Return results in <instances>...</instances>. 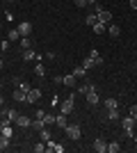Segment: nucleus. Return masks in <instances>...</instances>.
Returning <instances> with one entry per match:
<instances>
[{
	"mask_svg": "<svg viewBox=\"0 0 137 153\" xmlns=\"http://www.w3.org/2000/svg\"><path fill=\"white\" fill-rule=\"evenodd\" d=\"M30 46H32V41H30V37H21V48H23V51H27Z\"/></svg>",
	"mask_w": 137,
	"mask_h": 153,
	"instance_id": "obj_26",
	"label": "nucleus"
},
{
	"mask_svg": "<svg viewBox=\"0 0 137 153\" xmlns=\"http://www.w3.org/2000/svg\"><path fill=\"white\" fill-rule=\"evenodd\" d=\"M7 146H9V137H5V135H0V151H5Z\"/></svg>",
	"mask_w": 137,
	"mask_h": 153,
	"instance_id": "obj_30",
	"label": "nucleus"
},
{
	"mask_svg": "<svg viewBox=\"0 0 137 153\" xmlns=\"http://www.w3.org/2000/svg\"><path fill=\"white\" fill-rule=\"evenodd\" d=\"M135 128H137V119H135Z\"/></svg>",
	"mask_w": 137,
	"mask_h": 153,
	"instance_id": "obj_47",
	"label": "nucleus"
},
{
	"mask_svg": "<svg viewBox=\"0 0 137 153\" xmlns=\"http://www.w3.org/2000/svg\"><path fill=\"white\" fill-rule=\"evenodd\" d=\"M34 76H37V78H44V76H46L44 64H37V66H34Z\"/></svg>",
	"mask_w": 137,
	"mask_h": 153,
	"instance_id": "obj_24",
	"label": "nucleus"
},
{
	"mask_svg": "<svg viewBox=\"0 0 137 153\" xmlns=\"http://www.w3.org/2000/svg\"><path fill=\"white\" fill-rule=\"evenodd\" d=\"M2 103H5V98H2V96H0V108H2Z\"/></svg>",
	"mask_w": 137,
	"mask_h": 153,
	"instance_id": "obj_44",
	"label": "nucleus"
},
{
	"mask_svg": "<svg viewBox=\"0 0 137 153\" xmlns=\"http://www.w3.org/2000/svg\"><path fill=\"white\" fill-rule=\"evenodd\" d=\"M91 89H94V85H91V82H85L78 91H80V94H87V91H91Z\"/></svg>",
	"mask_w": 137,
	"mask_h": 153,
	"instance_id": "obj_32",
	"label": "nucleus"
},
{
	"mask_svg": "<svg viewBox=\"0 0 137 153\" xmlns=\"http://www.w3.org/2000/svg\"><path fill=\"white\" fill-rule=\"evenodd\" d=\"M30 123H32V121H30V117H25V114H19V119H16V126H19V128H27Z\"/></svg>",
	"mask_w": 137,
	"mask_h": 153,
	"instance_id": "obj_11",
	"label": "nucleus"
},
{
	"mask_svg": "<svg viewBox=\"0 0 137 153\" xmlns=\"http://www.w3.org/2000/svg\"><path fill=\"white\" fill-rule=\"evenodd\" d=\"M124 130H135V119L133 117H126L124 119Z\"/></svg>",
	"mask_w": 137,
	"mask_h": 153,
	"instance_id": "obj_16",
	"label": "nucleus"
},
{
	"mask_svg": "<svg viewBox=\"0 0 137 153\" xmlns=\"http://www.w3.org/2000/svg\"><path fill=\"white\" fill-rule=\"evenodd\" d=\"M41 140H44V142H50V133H48L46 128H44V130H41Z\"/></svg>",
	"mask_w": 137,
	"mask_h": 153,
	"instance_id": "obj_34",
	"label": "nucleus"
},
{
	"mask_svg": "<svg viewBox=\"0 0 137 153\" xmlns=\"http://www.w3.org/2000/svg\"><path fill=\"white\" fill-rule=\"evenodd\" d=\"M73 105H76V94H69L64 101L59 103V112H62V114H71V112H73Z\"/></svg>",
	"mask_w": 137,
	"mask_h": 153,
	"instance_id": "obj_1",
	"label": "nucleus"
},
{
	"mask_svg": "<svg viewBox=\"0 0 137 153\" xmlns=\"http://www.w3.org/2000/svg\"><path fill=\"white\" fill-rule=\"evenodd\" d=\"M135 76H137V71H135Z\"/></svg>",
	"mask_w": 137,
	"mask_h": 153,
	"instance_id": "obj_50",
	"label": "nucleus"
},
{
	"mask_svg": "<svg viewBox=\"0 0 137 153\" xmlns=\"http://www.w3.org/2000/svg\"><path fill=\"white\" fill-rule=\"evenodd\" d=\"M0 89H2V82H0Z\"/></svg>",
	"mask_w": 137,
	"mask_h": 153,
	"instance_id": "obj_49",
	"label": "nucleus"
},
{
	"mask_svg": "<svg viewBox=\"0 0 137 153\" xmlns=\"http://www.w3.org/2000/svg\"><path fill=\"white\" fill-rule=\"evenodd\" d=\"M128 117H133V119H137V105H133V108H130V114H128Z\"/></svg>",
	"mask_w": 137,
	"mask_h": 153,
	"instance_id": "obj_37",
	"label": "nucleus"
},
{
	"mask_svg": "<svg viewBox=\"0 0 137 153\" xmlns=\"http://www.w3.org/2000/svg\"><path fill=\"white\" fill-rule=\"evenodd\" d=\"M5 117L9 121H16V119H19V112H16V110H5Z\"/></svg>",
	"mask_w": 137,
	"mask_h": 153,
	"instance_id": "obj_23",
	"label": "nucleus"
},
{
	"mask_svg": "<svg viewBox=\"0 0 137 153\" xmlns=\"http://www.w3.org/2000/svg\"><path fill=\"white\" fill-rule=\"evenodd\" d=\"M14 101H19V103L27 101V91H23L21 87H19V89H14Z\"/></svg>",
	"mask_w": 137,
	"mask_h": 153,
	"instance_id": "obj_10",
	"label": "nucleus"
},
{
	"mask_svg": "<svg viewBox=\"0 0 137 153\" xmlns=\"http://www.w3.org/2000/svg\"><path fill=\"white\" fill-rule=\"evenodd\" d=\"M91 27H94V32H96V34H103V32H105V23H101V21H98V23H94Z\"/></svg>",
	"mask_w": 137,
	"mask_h": 153,
	"instance_id": "obj_25",
	"label": "nucleus"
},
{
	"mask_svg": "<svg viewBox=\"0 0 137 153\" xmlns=\"http://www.w3.org/2000/svg\"><path fill=\"white\" fill-rule=\"evenodd\" d=\"M0 135H5V137H9V140H12L14 137V128H12V123H9V126H2V133Z\"/></svg>",
	"mask_w": 137,
	"mask_h": 153,
	"instance_id": "obj_21",
	"label": "nucleus"
},
{
	"mask_svg": "<svg viewBox=\"0 0 137 153\" xmlns=\"http://www.w3.org/2000/svg\"><path fill=\"white\" fill-rule=\"evenodd\" d=\"M73 2H76V7H85L87 5V0H73Z\"/></svg>",
	"mask_w": 137,
	"mask_h": 153,
	"instance_id": "obj_39",
	"label": "nucleus"
},
{
	"mask_svg": "<svg viewBox=\"0 0 137 153\" xmlns=\"http://www.w3.org/2000/svg\"><path fill=\"white\" fill-rule=\"evenodd\" d=\"M107 119H110V121H119V119H121L119 110L117 108H114V110H107Z\"/></svg>",
	"mask_w": 137,
	"mask_h": 153,
	"instance_id": "obj_17",
	"label": "nucleus"
},
{
	"mask_svg": "<svg viewBox=\"0 0 137 153\" xmlns=\"http://www.w3.org/2000/svg\"><path fill=\"white\" fill-rule=\"evenodd\" d=\"M96 16H98L101 23H105V25H110V23H112V12H110V9H103V7L96 5Z\"/></svg>",
	"mask_w": 137,
	"mask_h": 153,
	"instance_id": "obj_2",
	"label": "nucleus"
},
{
	"mask_svg": "<svg viewBox=\"0 0 137 153\" xmlns=\"http://www.w3.org/2000/svg\"><path fill=\"white\" fill-rule=\"evenodd\" d=\"M53 82H55V85H62V82H64V76H55V78H53Z\"/></svg>",
	"mask_w": 137,
	"mask_h": 153,
	"instance_id": "obj_36",
	"label": "nucleus"
},
{
	"mask_svg": "<svg viewBox=\"0 0 137 153\" xmlns=\"http://www.w3.org/2000/svg\"><path fill=\"white\" fill-rule=\"evenodd\" d=\"M0 51H2V48H0Z\"/></svg>",
	"mask_w": 137,
	"mask_h": 153,
	"instance_id": "obj_51",
	"label": "nucleus"
},
{
	"mask_svg": "<svg viewBox=\"0 0 137 153\" xmlns=\"http://www.w3.org/2000/svg\"><path fill=\"white\" fill-rule=\"evenodd\" d=\"M0 133H2V123H0Z\"/></svg>",
	"mask_w": 137,
	"mask_h": 153,
	"instance_id": "obj_46",
	"label": "nucleus"
},
{
	"mask_svg": "<svg viewBox=\"0 0 137 153\" xmlns=\"http://www.w3.org/2000/svg\"><path fill=\"white\" fill-rule=\"evenodd\" d=\"M30 126H32V128H34V130H39V133H41V130H44V128H46V123H44V121H41V119H34V121H32V123H30Z\"/></svg>",
	"mask_w": 137,
	"mask_h": 153,
	"instance_id": "obj_22",
	"label": "nucleus"
},
{
	"mask_svg": "<svg viewBox=\"0 0 137 153\" xmlns=\"http://www.w3.org/2000/svg\"><path fill=\"white\" fill-rule=\"evenodd\" d=\"M87 5H98V0H87Z\"/></svg>",
	"mask_w": 137,
	"mask_h": 153,
	"instance_id": "obj_41",
	"label": "nucleus"
},
{
	"mask_svg": "<svg viewBox=\"0 0 137 153\" xmlns=\"http://www.w3.org/2000/svg\"><path fill=\"white\" fill-rule=\"evenodd\" d=\"M121 151V144H119V142H110V144H107V153H119Z\"/></svg>",
	"mask_w": 137,
	"mask_h": 153,
	"instance_id": "obj_18",
	"label": "nucleus"
},
{
	"mask_svg": "<svg viewBox=\"0 0 137 153\" xmlns=\"http://www.w3.org/2000/svg\"><path fill=\"white\" fill-rule=\"evenodd\" d=\"M76 82H78V78L73 76V73H69V76H64V85H66V87H76Z\"/></svg>",
	"mask_w": 137,
	"mask_h": 153,
	"instance_id": "obj_15",
	"label": "nucleus"
},
{
	"mask_svg": "<svg viewBox=\"0 0 137 153\" xmlns=\"http://www.w3.org/2000/svg\"><path fill=\"white\" fill-rule=\"evenodd\" d=\"M7 2H14V0H7Z\"/></svg>",
	"mask_w": 137,
	"mask_h": 153,
	"instance_id": "obj_48",
	"label": "nucleus"
},
{
	"mask_svg": "<svg viewBox=\"0 0 137 153\" xmlns=\"http://www.w3.org/2000/svg\"><path fill=\"white\" fill-rule=\"evenodd\" d=\"M41 121H44L46 126H55V114H48V112H46V114H44V119H41Z\"/></svg>",
	"mask_w": 137,
	"mask_h": 153,
	"instance_id": "obj_20",
	"label": "nucleus"
},
{
	"mask_svg": "<svg viewBox=\"0 0 137 153\" xmlns=\"http://www.w3.org/2000/svg\"><path fill=\"white\" fill-rule=\"evenodd\" d=\"M133 142H135V151H137V135H135V137H133Z\"/></svg>",
	"mask_w": 137,
	"mask_h": 153,
	"instance_id": "obj_42",
	"label": "nucleus"
},
{
	"mask_svg": "<svg viewBox=\"0 0 137 153\" xmlns=\"http://www.w3.org/2000/svg\"><path fill=\"white\" fill-rule=\"evenodd\" d=\"M82 66H85V69L89 71V69H94V66H96V64H94V59H91L89 55H87V57H85V62H82Z\"/></svg>",
	"mask_w": 137,
	"mask_h": 153,
	"instance_id": "obj_28",
	"label": "nucleus"
},
{
	"mask_svg": "<svg viewBox=\"0 0 137 153\" xmlns=\"http://www.w3.org/2000/svg\"><path fill=\"white\" fill-rule=\"evenodd\" d=\"M2 66H5V62H2V59H0V69H2Z\"/></svg>",
	"mask_w": 137,
	"mask_h": 153,
	"instance_id": "obj_45",
	"label": "nucleus"
},
{
	"mask_svg": "<svg viewBox=\"0 0 137 153\" xmlns=\"http://www.w3.org/2000/svg\"><path fill=\"white\" fill-rule=\"evenodd\" d=\"M85 21H87V25L91 27V25H94V23H98V16H96V14H89V16H87Z\"/></svg>",
	"mask_w": 137,
	"mask_h": 153,
	"instance_id": "obj_31",
	"label": "nucleus"
},
{
	"mask_svg": "<svg viewBox=\"0 0 137 153\" xmlns=\"http://www.w3.org/2000/svg\"><path fill=\"white\" fill-rule=\"evenodd\" d=\"M130 7H133V9L137 12V0H130Z\"/></svg>",
	"mask_w": 137,
	"mask_h": 153,
	"instance_id": "obj_40",
	"label": "nucleus"
},
{
	"mask_svg": "<svg viewBox=\"0 0 137 153\" xmlns=\"http://www.w3.org/2000/svg\"><path fill=\"white\" fill-rule=\"evenodd\" d=\"M55 126H59L62 130H64V128L69 126V123H66V114H62V112H59V114L55 117Z\"/></svg>",
	"mask_w": 137,
	"mask_h": 153,
	"instance_id": "obj_13",
	"label": "nucleus"
},
{
	"mask_svg": "<svg viewBox=\"0 0 137 153\" xmlns=\"http://www.w3.org/2000/svg\"><path fill=\"white\" fill-rule=\"evenodd\" d=\"M21 57H23V62H32V59H37V53H34L32 48H27V51L21 53Z\"/></svg>",
	"mask_w": 137,
	"mask_h": 153,
	"instance_id": "obj_8",
	"label": "nucleus"
},
{
	"mask_svg": "<svg viewBox=\"0 0 137 153\" xmlns=\"http://www.w3.org/2000/svg\"><path fill=\"white\" fill-rule=\"evenodd\" d=\"M117 105H119L117 98H105V110H114Z\"/></svg>",
	"mask_w": 137,
	"mask_h": 153,
	"instance_id": "obj_19",
	"label": "nucleus"
},
{
	"mask_svg": "<svg viewBox=\"0 0 137 153\" xmlns=\"http://www.w3.org/2000/svg\"><path fill=\"white\" fill-rule=\"evenodd\" d=\"M85 98H87V103H89V105H98V103H101V98H98V91H96V89L87 91Z\"/></svg>",
	"mask_w": 137,
	"mask_h": 153,
	"instance_id": "obj_5",
	"label": "nucleus"
},
{
	"mask_svg": "<svg viewBox=\"0 0 137 153\" xmlns=\"http://www.w3.org/2000/svg\"><path fill=\"white\" fill-rule=\"evenodd\" d=\"M7 39H9V41H16V39H21V32H19V30H9Z\"/></svg>",
	"mask_w": 137,
	"mask_h": 153,
	"instance_id": "obj_27",
	"label": "nucleus"
},
{
	"mask_svg": "<svg viewBox=\"0 0 137 153\" xmlns=\"http://www.w3.org/2000/svg\"><path fill=\"white\" fill-rule=\"evenodd\" d=\"M53 151H55V153H62V151H64V146H62V144H55V142H53Z\"/></svg>",
	"mask_w": 137,
	"mask_h": 153,
	"instance_id": "obj_35",
	"label": "nucleus"
},
{
	"mask_svg": "<svg viewBox=\"0 0 137 153\" xmlns=\"http://www.w3.org/2000/svg\"><path fill=\"white\" fill-rule=\"evenodd\" d=\"M32 151H34V153H44V151H46V144H44V142H37V144L32 146Z\"/></svg>",
	"mask_w": 137,
	"mask_h": 153,
	"instance_id": "obj_29",
	"label": "nucleus"
},
{
	"mask_svg": "<svg viewBox=\"0 0 137 153\" xmlns=\"http://www.w3.org/2000/svg\"><path fill=\"white\" fill-rule=\"evenodd\" d=\"M73 76L78 78V80H82V78H87V69L80 64V66H76V69H73Z\"/></svg>",
	"mask_w": 137,
	"mask_h": 153,
	"instance_id": "obj_12",
	"label": "nucleus"
},
{
	"mask_svg": "<svg viewBox=\"0 0 137 153\" xmlns=\"http://www.w3.org/2000/svg\"><path fill=\"white\" fill-rule=\"evenodd\" d=\"M64 133L69 135V140H73V142H78L80 137H82V130H80V126H76V123H73V126H66Z\"/></svg>",
	"mask_w": 137,
	"mask_h": 153,
	"instance_id": "obj_3",
	"label": "nucleus"
},
{
	"mask_svg": "<svg viewBox=\"0 0 137 153\" xmlns=\"http://www.w3.org/2000/svg\"><path fill=\"white\" fill-rule=\"evenodd\" d=\"M107 34H110V37H119V34H121V27L110 23V25H107Z\"/></svg>",
	"mask_w": 137,
	"mask_h": 153,
	"instance_id": "obj_14",
	"label": "nucleus"
},
{
	"mask_svg": "<svg viewBox=\"0 0 137 153\" xmlns=\"http://www.w3.org/2000/svg\"><path fill=\"white\" fill-rule=\"evenodd\" d=\"M89 57L94 59V64H96V66H103V57H101V53H98L96 48H94V51H89Z\"/></svg>",
	"mask_w": 137,
	"mask_h": 153,
	"instance_id": "obj_9",
	"label": "nucleus"
},
{
	"mask_svg": "<svg viewBox=\"0 0 137 153\" xmlns=\"http://www.w3.org/2000/svg\"><path fill=\"white\" fill-rule=\"evenodd\" d=\"M41 98V89H30L27 91V103H37Z\"/></svg>",
	"mask_w": 137,
	"mask_h": 153,
	"instance_id": "obj_7",
	"label": "nucleus"
},
{
	"mask_svg": "<svg viewBox=\"0 0 137 153\" xmlns=\"http://www.w3.org/2000/svg\"><path fill=\"white\" fill-rule=\"evenodd\" d=\"M19 87H21L23 91H30V89H32V87H30V85H27L25 80H19Z\"/></svg>",
	"mask_w": 137,
	"mask_h": 153,
	"instance_id": "obj_33",
	"label": "nucleus"
},
{
	"mask_svg": "<svg viewBox=\"0 0 137 153\" xmlns=\"http://www.w3.org/2000/svg\"><path fill=\"white\" fill-rule=\"evenodd\" d=\"M124 135L128 137V140H133V137H135V130H124Z\"/></svg>",
	"mask_w": 137,
	"mask_h": 153,
	"instance_id": "obj_38",
	"label": "nucleus"
},
{
	"mask_svg": "<svg viewBox=\"0 0 137 153\" xmlns=\"http://www.w3.org/2000/svg\"><path fill=\"white\" fill-rule=\"evenodd\" d=\"M2 117H5V110H2V108H0V119H2Z\"/></svg>",
	"mask_w": 137,
	"mask_h": 153,
	"instance_id": "obj_43",
	"label": "nucleus"
},
{
	"mask_svg": "<svg viewBox=\"0 0 137 153\" xmlns=\"http://www.w3.org/2000/svg\"><path fill=\"white\" fill-rule=\"evenodd\" d=\"M94 151H98V153H105V151H107V144H105L103 137H96V140H94Z\"/></svg>",
	"mask_w": 137,
	"mask_h": 153,
	"instance_id": "obj_6",
	"label": "nucleus"
},
{
	"mask_svg": "<svg viewBox=\"0 0 137 153\" xmlns=\"http://www.w3.org/2000/svg\"><path fill=\"white\" fill-rule=\"evenodd\" d=\"M16 30L21 32V37H30V34H32V23L23 21V23H19V27H16Z\"/></svg>",
	"mask_w": 137,
	"mask_h": 153,
	"instance_id": "obj_4",
	"label": "nucleus"
}]
</instances>
